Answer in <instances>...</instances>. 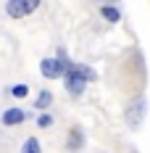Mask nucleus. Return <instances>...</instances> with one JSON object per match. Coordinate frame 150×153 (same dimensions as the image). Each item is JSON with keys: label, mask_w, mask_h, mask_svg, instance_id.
<instances>
[{"label": "nucleus", "mask_w": 150, "mask_h": 153, "mask_svg": "<svg viewBox=\"0 0 150 153\" xmlns=\"http://www.w3.org/2000/svg\"><path fill=\"white\" fill-rule=\"evenodd\" d=\"M63 79H66V90L71 92V95H82V92L87 90V82L95 79V71L87 69V66H82V63H71L69 61L66 63Z\"/></svg>", "instance_id": "obj_1"}, {"label": "nucleus", "mask_w": 150, "mask_h": 153, "mask_svg": "<svg viewBox=\"0 0 150 153\" xmlns=\"http://www.w3.org/2000/svg\"><path fill=\"white\" fill-rule=\"evenodd\" d=\"M37 8H40V0H8L5 13L11 16V19H24L27 13L37 11Z\"/></svg>", "instance_id": "obj_2"}, {"label": "nucleus", "mask_w": 150, "mask_h": 153, "mask_svg": "<svg viewBox=\"0 0 150 153\" xmlns=\"http://www.w3.org/2000/svg\"><path fill=\"white\" fill-rule=\"evenodd\" d=\"M145 111H148V103H145V98H137L134 103L126 108V124H129L132 129H137V127L142 124V119H145Z\"/></svg>", "instance_id": "obj_3"}, {"label": "nucleus", "mask_w": 150, "mask_h": 153, "mask_svg": "<svg viewBox=\"0 0 150 153\" xmlns=\"http://www.w3.org/2000/svg\"><path fill=\"white\" fill-rule=\"evenodd\" d=\"M66 63L58 61V58H45V61L40 63V71H42V76H47V79H58V76L66 74Z\"/></svg>", "instance_id": "obj_4"}, {"label": "nucleus", "mask_w": 150, "mask_h": 153, "mask_svg": "<svg viewBox=\"0 0 150 153\" xmlns=\"http://www.w3.org/2000/svg\"><path fill=\"white\" fill-rule=\"evenodd\" d=\"M84 148V132H82V127H71V132H69V137H66V151H82Z\"/></svg>", "instance_id": "obj_5"}, {"label": "nucleus", "mask_w": 150, "mask_h": 153, "mask_svg": "<svg viewBox=\"0 0 150 153\" xmlns=\"http://www.w3.org/2000/svg\"><path fill=\"white\" fill-rule=\"evenodd\" d=\"M27 119V114L21 111V108H8L5 114H3V124L5 127H16V124H21Z\"/></svg>", "instance_id": "obj_6"}, {"label": "nucleus", "mask_w": 150, "mask_h": 153, "mask_svg": "<svg viewBox=\"0 0 150 153\" xmlns=\"http://www.w3.org/2000/svg\"><path fill=\"white\" fill-rule=\"evenodd\" d=\"M100 16H103L105 21H111V24L121 21V11L116 8V5H103V8H100Z\"/></svg>", "instance_id": "obj_7"}, {"label": "nucleus", "mask_w": 150, "mask_h": 153, "mask_svg": "<svg viewBox=\"0 0 150 153\" xmlns=\"http://www.w3.org/2000/svg\"><path fill=\"white\" fill-rule=\"evenodd\" d=\"M53 103V92L50 90H42L40 95H37V100H34V108H40V111H45L47 106Z\"/></svg>", "instance_id": "obj_8"}, {"label": "nucleus", "mask_w": 150, "mask_h": 153, "mask_svg": "<svg viewBox=\"0 0 150 153\" xmlns=\"http://www.w3.org/2000/svg\"><path fill=\"white\" fill-rule=\"evenodd\" d=\"M21 153H42L40 140H37V137H27V140H24V145H21Z\"/></svg>", "instance_id": "obj_9"}, {"label": "nucleus", "mask_w": 150, "mask_h": 153, "mask_svg": "<svg viewBox=\"0 0 150 153\" xmlns=\"http://www.w3.org/2000/svg\"><path fill=\"white\" fill-rule=\"evenodd\" d=\"M11 95H13V98H27V95H29V87H27V85H13V87H11Z\"/></svg>", "instance_id": "obj_10"}, {"label": "nucleus", "mask_w": 150, "mask_h": 153, "mask_svg": "<svg viewBox=\"0 0 150 153\" xmlns=\"http://www.w3.org/2000/svg\"><path fill=\"white\" fill-rule=\"evenodd\" d=\"M37 127H40V129H47V127H53V116H50V114H40V119H37Z\"/></svg>", "instance_id": "obj_11"}]
</instances>
